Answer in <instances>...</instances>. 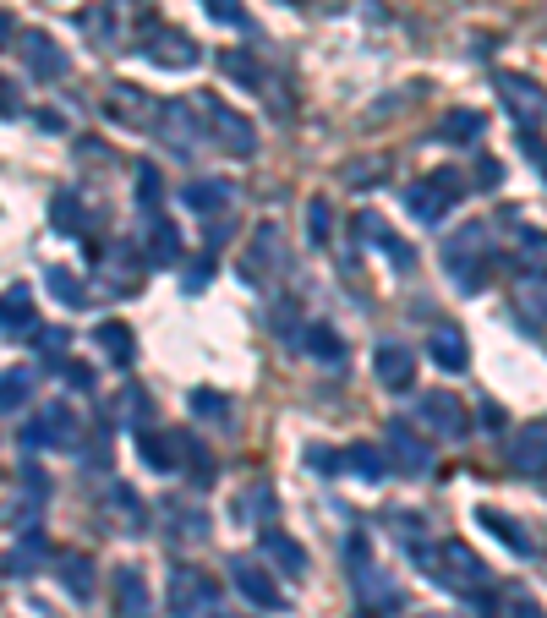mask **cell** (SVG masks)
Returning <instances> with one entry per match:
<instances>
[{
	"instance_id": "ba28073f",
	"label": "cell",
	"mask_w": 547,
	"mask_h": 618,
	"mask_svg": "<svg viewBox=\"0 0 547 618\" xmlns=\"http://www.w3.org/2000/svg\"><path fill=\"white\" fill-rule=\"evenodd\" d=\"M22 449L39 454V449H77V416L66 400H50L28 427H22Z\"/></svg>"
},
{
	"instance_id": "ac0fdd59",
	"label": "cell",
	"mask_w": 547,
	"mask_h": 618,
	"mask_svg": "<svg viewBox=\"0 0 547 618\" xmlns=\"http://www.w3.org/2000/svg\"><path fill=\"white\" fill-rule=\"evenodd\" d=\"M115 608H121V618H148L154 613V602H148V580L143 569H115Z\"/></svg>"
},
{
	"instance_id": "7402d4cb",
	"label": "cell",
	"mask_w": 547,
	"mask_h": 618,
	"mask_svg": "<svg viewBox=\"0 0 547 618\" xmlns=\"http://www.w3.org/2000/svg\"><path fill=\"white\" fill-rule=\"evenodd\" d=\"M148 263L154 268H176L181 263V230L170 219H148Z\"/></svg>"
},
{
	"instance_id": "4dcf8cb0",
	"label": "cell",
	"mask_w": 547,
	"mask_h": 618,
	"mask_svg": "<svg viewBox=\"0 0 547 618\" xmlns=\"http://www.w3.org/2000/svg\"><path fill=\"white\" fill-rule=\"evenodd\" d=\"M115 416H121V422H132V427H143V433H148V422H154V400H148V394L137 389V383H126V389L115 394Z\"/></svg>"
},
{
	"instance_id": "d6986e66",
	"label": "cell",
	"mask_w": 547,
	"mask_h": 618,
	"mask_svg": "<svg viewBox=\"0 0 547 618\" xmlns=\"http://www.w3.org/2000/svg\"><path fill=\"white\" fill-rule=\"evenodd\" d=\"M356 230H362L367 241H378V247H383V258H389L394 268H400V274H411V268H416L411 241H400L394 230H383V219H378V214H362V219H356Z\"/></svg>"
},
{
	"instance_id": "1f68e13d",
	"label": "cell",
	"mask_w": 547,
	"mask_h": 618,
	"mask_svg": "<svg viewBox=\"0 0 547 618\" xmlns=\"http://www.w3.org/2000/svg\"><path fill=\"white\" fill-rule=\"evenodd\" d=\"M33 400V372L28 367H6L0 372V411H22Z\"/></svg>"
},
{
	"instance_id": "c3c4849f",
	"label": "cell",
	"mask_w": 547,
	"mask_h": 618,
	"mask_svg": "<svg viewBox=\"0 0 547 618\" xmlns=\"http://www.w3.org/2000/svg\"><path fill=\"white\" fill-rule=\"evenodd\" d=\"M498 176H504V170H498V159H482V165H476V186H482V192H493Z\"/></svg>"
},
{
	"instance_id": "60d3db41",
	"label": "cell",
	"mask_w": 547,
	"mask_h": 618,
	"mask_svg": "<svg viewBox=\"0 0 547 618\" xmlns=\"http://www.w3.org/2000/svg\"><path fill=\"white\" fill-rule=\"evenodd\" d=\"M378 176H389V159H356V165H345V181L351 186H378Z\"/></svg>"
},
{
	"instance_id": "8992f818",
	"label": "cell",
	"mask_w": 547,
	"mask_h": 618,
	"mask_svg": "<svg viewBox=\"0 0 547 618\" xmlns=\"http://www.w3.org/2000/svg\"><path fill=\"white\" fill-rule=\"evenodd\" d=\"M197 115L208 121V132H214V143L225 148V154H236V159H252V154H258V132H252V121L230 110L219 93H203V99H197Z\"/></svg>"
},
{
	"instance_id": "484cf974",
	"label": "cell",
	"mask_w": 547,
	"mask_h": 618,
	"mask_svg": "<svg viewBox=\"0 0 547 618\" xmlns=\"http://www.w3.org/2000/svg\"><path fill=\"white\" fill-rule=\"evenodd\" d=\"M137 454L148 471H176L181 465V438H159V433H137Z\"/></svg>"
},
{
	"instance_id": "f546056e",
	"label": "cell",
	"mask_w": 547,
	"mask_h": 618,
	"mask_svg": "<svg viewBox=\"0 0 547 618\" xmlns=\"http://www.w3.org/2000/svg\"><path fill=\"white\" fill-rule=\"evenodd\" d=\"M55 575H61V586L72 591V597H88V591H93V564L83 553H61V558H55Z\"/></svg>"
},
{
	"instance_id": "e0dca14e",
	"label": "cell",
	"mask_w": 547,
	"mask_h": 618,
	"mask_svg": "<svg viewBox=\"0 0 547 618\" xmlns=\"http://www.w3.org/2000/svg\"><path fill=\"white\" fill-rule=\"evenodd\" d=\"M427 351H433V361L444 372H465V367H471V345H465V334L455 329V323H438V329L427 334Z\"/></svg>"
},
{
	"instance_id": "7a4b0ae2",
	"label": "cell",
	"mask_w": 547,
	"mask_h": 618,
	"mask_svg": "<svg viewBox=\"0 0 547 618\" xmlns=\"http://www.w3.org/2000/svg\"><path fill=\"white\" fill-rule=\"evenodd\" d=\"M427 569H433V580L444 591H460V597H482L487 580H493V569L482 564V553L465 542H438L433 553H427Z\"/></svg>"
},
{
	"instance_id": "603a6c76",
	"label": "cell",
	"mask_w": 547,
	"mask_h": 618,
	"mask_svg": "<svg viewBox=\"0 0 547 618\" xmlns=\"http://www.w3.org/2000/svg\"><path fill=\"white\" fill-rule=\"evenodd\" d=\"M93 340H99V351L115 361V367H132L137 361V340H132V329H126L121 318H104L99 329H93Z\"/></svg>"
},
{
	"instance_id": "f6af8a7d",
	"label": "cell",
	"mask_w": 547,
	"mask_h": 618,
	"mask_svg": "<svg viewBox=\"0 0 547 618\" xmlns=\"http://www.w3.org/2000/svg\"><path fill=\"white\" fill-rule=\"evenodd\" d=\"M83 33H93L99 44H110V11H104V6L83 11Z\"/></svg>"
},
{
	"instance_id": "9c48e42d",
	"label": "cell",
	"mask_w": 547,
	"mask_h": 618,
	"mask_svg": "<svg viewBox=\"0 0 547 618\" xmlns=\"http://www.w3.org/2000/svg\"><path fill=\"white\" fill-rule=\"evenodd\" d=\"M143 55L154 66H170V72H192V66L203 61V50H197L186 33H176V28H148L143 33Z\"/></svg>"
},
{
	"instance_id": "52a82bcc",
	"label": "cell",
	"mask_w": 547,
	"mask_h": 618,
	"mask_svg": "<svg viewBox=\"0 0 547 618\" xmlns=\"http://www.w3.org/2000/svg\"><path fill=\"white\" fill-rule=\"evenodd\" d=\"M230 580H236V591L252 602V608H263V613H285V608H290V597H285V586L274 580V569L258 564L252 553H236V558H230Z\"/></svg>"
},
{
	"instance_id": "b9f144b4",
	"label": "cell",
	"mask_w": 547,
	"mask_h": 618,
	"mask_svg": "<svg viewBox=\"0 0 547 618\" xmlns=\"http://www.w3.org/2000/svg\"><path fill=\"white\" fill-rule=\"evenodd\" d=\"M203 6H208V17H214V22H225V28H247V6H241V0H203Z\"/></svg>"
},
{
	"instance_id": "836d02e7",
	"label": "cell",
	"mask_w": 547,
	"mask_h": 618,
	"mask_svg": "<svg viewBox=\"0 0 547 618\" xmlns=\"http://www.w3.org/2000/svg\"><path fill=\"white\" fill-rule=\"evenodd\" d=\"M44 290H50V296L61 301V307H83V301H88V290L77 285L72 268H44Z\"/></svg>"
},
{
	"instance_id": "7dc6e473",
	"label": "cell",
	"mask_w": 547,
	"mask_h": 618,
	"mask_svg": "<svg viewBox=\"0 0 547 618\" xmlns=\"http://www.w3.org/2000/svg\"><path fill=\"white\" fill-rule=\"evenodd\" d=\"M520 154H526V159H531V165H537V170H542V176H547V148L537 143V132H520Z\"/></svg>"
},
{
	"instance_id": "816d5d0a",
	"label": "cell",
	"mask_w": 547,
	"mask_h": 618,
	"mask_svg": "<svg viewBox=\"0 0 547 618\" xmlns=\"http://www.w3.org/2000/svg\"><path fill=\"white\" fill-rule=\"evenodd\" d=\"M515 618H547V613L537 608V602H515Z\"/></svg>"
},
{
	"instance_id": "7c38bea8",
	"label": "cell",
	"mask_w": 547,
	"mask_h": 618,
	"mask_svg": "<svg viewBox=\"0 0 547 618\" xmlns=\"http://www.w3.org/2000/svg\"><path fill=\"white\" fill-rule=\"evenodd\" d=\"M416 416H422V427L438 438H465V427H471L455 394H427V400H416Z\"/></svg>"
},
{
	"instance_id": "4fadbf2b",
	"label": "cell",
	"mask_w": 547,
	"mask_h": 618,
	"mask_svg": "<svg viewBox=\"0 0 547 618\" xmlns=\"http://www.w3.org/2000/svg\"><path fill=\"white\" fill-rule=\"evenodd\" d=\"M383 443H389V460H394V471H405V476H422L427 465H433V449H427V443L416 438L405 422H389V433H383Z\"/></svg>"
},
{
	"instance_id": "ee69618b",
	"label": "cell",
	"mask_w": 547,
	"mask_h": 618,
	"mask_svg": "<svg viewBox=\"0 0 547 618\" xmlns=\"http://www.w3.org/2000/svg\"><path fill=\"white\" fill-rule=\"evenodd\" d=\"M115 509H121L126 520H132V531H143V504H137V493H126V487H115Z\"/></svg>"
},
{
	"instance_id": "f5cc1de1",
	"label": "cell",
	"mask_w": 547,
	"mask_h": 618,
	"mask_svg": "<svg viewBox=\"0 0 547 618\" xmlns=\"http://www.w3.org/2000/svg\"><path fill=\"white\" fill-rule=\"evenodd\" d=\"M6 39H17V22H11L6 11H0V44H6Z\"/></svg>"
},
{
	"instance_id": "4316f807",
	"label": "cell",
	"mask_w": 547,
	"mask_h": 618,
	"mask_svg": "<svg viewBox=\"0 0 547 618\" xmlns=\"http://www.w3.org/2000/svg\"><path fill=\"white\" fill-rule=\"evenodd\" d=\"M482 132H487L482 110H449L444 121H438V137H444V143H476Z\"/></svg>"
},
{
	"instance_id": "5b68a950",
	"label": "cell",
	"mask_w": 547,
	"mask_h": 618,
	"mask_svg": "<svg viewBox=\"0 0 547 618\" xmlns=\"http://www.w3.org/2000/svg\"><path fill=\"white\" fill-rule=\"evenodd\" d=\"M345 569H351V580H356V597H362V608H394V580L383 575L378 564H372V542H367V531H351V542H345Z\"/></svg>"
},
{
	"instance_id": "d590c367",
	"label": "cell",
	"mask_w": 547,
	"mask_h": 618,
	"mask_svg": "<svg viewBox=\"0 0 547 618\" xmlns=\"http://www.w3.org/2000/svg\"><path fill=\"white\" fill-rule=\"evenodd\" d=\"M307 236L318 241V247H329V236H334V203L323 192L307 203Z\"/></svg>"
},
{
	"instance_id": "e575fe53",
	"label": "cell",
	"mask_w": 547,
	"mask_h": 618,
	"mask_svg": "<svg viewBox=\"0 0 547 618\" xmlns=\"http://www.w3.org/2000/svg\"><path fill=\"white\" fill-rule=\"evenodd\" d=\"M520 274L547 279V236L542 230H520Z\"/></svg>"
},
{
	"instance_id": "74e56055",
	"label": "cell",
	"mask_w": 547,
	"mask_h": 618,
	"mask_svg": "<svg viewBox=\"0 0 547 618\" xmlns=\"http://www.w3.org/2000/svg\"><path fill=\"white\" fill-rule=\"evenodd\" d=\"M192 416H203V422H230V400L219 389H192Z\"/></svg>"
},
{
	"instance_id": "7bdbcfd3",
	"label": "cell",
	"mask_w": 547,
	"mask_h": 618,
	"mask_svg": "<svg viewBox=\"0 0 547 618\" xmlns=\"http://www.w3.org/2000/svg\"><path fill=\"white\" fill-rule=\"evenodd\" d=\"M77 219H83L77 197L72 192H55V230H61V236H77Z\"/></svg>"
},
{
	"instance_id": "5bb4252c",
	"label": "cell",
	"mask_w": 547,
	"mask_h": 618,
	"mask_svg": "<svg viewBox=\"0 0 547 618\" xmlns=\"http://www.w3.org/2000/svg\"><path fill=\"white\" fill-rule=\"evenodd\" d=\"M476 526H482V531H493V536H498V542H504L515 558H531V553H537V536H531L526 526H520L515 515H504V509H493V504H482V509H476Z\"/></svg>"
},
{
	"instance_id": "681fc988",
	"label": "cell",
	"mask_w": 547,
	"mask_h": 618,
	"mask_svg": "<svg viewBox=\"0 0 547 618\" xmlns=\"http://www.w3.org/2000/svg\"><path fill=\"white\" fill-rule=\"evenodd\" d=\"M307 465H312V471H340V454H329V449H307Z\"/></svg>"
},
{
	"instance_id": "11a10c76",
	"label": "cell",
	"mask_w": 547,
	"mask_h": 618,
	"mask_svg": "<svg viewBox=\"0 0 547 618\" xmlns=\"http://www.w3.org/2000/svg\"><path fill=\"white\" fill-rule=\"evenodd\" d=\"M296 6H307V0H296Z\"/></svg>"
},
{
	"instance_id": "bcb514c9",
	"label": "cell",
	"mask_w": 547,
	"mask_h": 618,
	"mask_svg": "<svg viewBox=\"0 0 547 618\" xmlns=\"http://www.w3.org/2000/svg\"><path fill=\"white\" fill-rule=\"evenodd\" d=\"M22 493L28 498H50V476H39V465H22Z\"/></svg>"
},
{
	"instance_id": "f35d334b",
	"label": "cell",
	"mask_w": 547,
	"mask_h": 618,
	"mask_svg": "<svg viewBox=\"0 0 547 618\" xmlns=\"http://www.w3.org/2000/svg\"><path fill=\"white\" fill-rule=\"evenodd\" d=\"M159 197H165V186H159V170H154V165H137V203H143L148 214H154Z\"/></svg>"
},
{
	"instance_id": "8d00e7d4",
	"label": "cell",
	"mask_w": 547,
	"mask_h": 618,
	"mask_svg": "<svg viewBox=\"0 0 547 618\" xmlns=\"http://www.w3.org/2000/svg\"><path fill=\"white\" fill-rule=\"evenodd\" d=\"M39 558H44V536H39V531H22V547L6 558V575H28Z\"/></svg>"
},
{
	"instance_id": "d4e9b609",
	"label": "cell",
	"mask_w": 547,
	"mask_h": 618,
	"mask_svg": "<svg viewBox=\"0 0 547 618\" xmlns=\"http://www.w3.org/2000/svg\"><path fill=\"white\" fill-rule=\"evenodd\" d=\"M301 351L312 361H323V367H334V361L345 356V340L329 329V323H307V329H301Z\"/></svg>"
},
{
	"instance_id": "f1b7e54d",
	"label": "cell",
	"mask_w": 547,
	"mask_h": 618,
	"mask_svg": "<svg viewBox=\"0 0 547 618\" xmlns=\"http://www.w3.org/2000/svg\"><path fill=\"white\" fill-rule=\"evenodd\" d=\"M340 465H345V471H356L362 482H383V471H389V460H383L372 443H351V449L340 454Z\"/></svg>"
},
{
	"instance_id": "9a60e30c",
	"label": "cell",
	"mask_w": 547,
	"mask_h": 618,
	"mask_svg": "<svg viewBox=\"0 0 547 618\" xmlns=\"http://www.w3.org/2000/svg\"><path fill=\"white\" fill-rule=\"evenodd\" d=\"M372 372H378V383H383V389H394V394H400V389H411V383H416V356L405 351V345L383 340L378 351H372Z\"/></svg>"
},
{
	"instance_id": "8fae6325",
	"label": "cell",
	"mask_w": 547,
	"mask_h": 618,
	"mask_svg": "<svg viewBox=\"0 0 547 618\" xmlns=\"http://www.w3.org/2000/svg\"><path fill=\"white\" fill-rule=\"evenodd\" d=\"M498 93H504V104H509V115L520 121V132H531V126L547 115V99H542V88L531 83V77H520V72H498Z\"/></svg>"
},
{
	"instance_id": "44dd1931",
	"label": "cell",
	"mask_w": 547,
	"mask_h": 618,
	"mask_svg": "<svg viewBox=\"0 0 547 618\" xmlns=\"http://www.w3.org/2000/svg\"><path fill=\"white\" fill-rule=\"evenodd\" d=\"M154 121H159V132H165V143H170V148H181V154L197 143L192 104H176V99H165V104H159V110H154Z\"/></svg>"
},
{
	"instance_id": "ffe728a7",
	"label": "cell",
	"mask_w": 547,
	"mask_h": 618,
	"mask_svg": "<svg viewBox=\"0 0 547 618\" xmlns=\"http://www.w3.org/2000/svg\"><path fill=\"white\" fill-rule=\"evenodd\" d=\"M258 536H263V558H274L279 575H307V547H301L296 536H285L274 526H263Z\"/></svg>"
},
{
	"instance_id": "3957f363",
	"label": "cell",
	"mask_w": 547,
	"mask_h": 618,
	"mask_svg": "<svg viewBox=\"0 0 547 618\" xmlns=\"http://www.w3.org/2000/svg\"><path fill=\"white\" fill-rule=\"evenodd\" d=\"M170 618H225V597L208 569L176 564L170 569Z\"/></svg>"
},
{
	"instance_id": "f907efd6",
	"label": "cell",
	"mask_w": 547,
	"mask_h": 618,
	"mask_svg": "<svg viewBox=\"0 0 547 618\" xmlns=\"http://www.w3.org/2000/svg\"><path fill=\"white\" fill-rule=\"evenodd\" d=\"M66 378H72L77 389H93V372H88V367H66Z\"/></svg>"
},
{
	"instance_id": "d6a6232c",
	"label": "cell",
	"mask_w": 547,
	"mask_h": 618,
	"mask_svg": "<svg viewBox=\"0 0 547 618\" xmlns=\"http://www.w3.org/2000/svg\"><path fill=\"white\" fill-rule=\"evenodd\" d=\"M219 72H225V77H236L241 88H258V93H263V66L252 61L247 50H219Z\"/></svg>"
},
{
	"instance_id": "6da1fadb",
	"label": "cell",
	"mask_w": 547,
	"mask_h": 618,
	"mask_svg": "<svg viewBox=\"0 0 547 618\" xmlns=\"http://www.w3.org/2000/svg\"><path fill=\"white\" fill-rule=\"evenodd\" d=\"M487 241H493V230H487L482 219H476V225H460L455 236H444V268H449L460 296H476V290H487V279H493Z\"/></svg>"
},
{
	"instance_id": "cb8c5ba5",
	"label": "cell",
	"mask_w": 547,
	"mask_h": 618,
	"mask_svg": "<svg viewBox=\"0 0 547 618\" xmlns=\"http://www.w3.org/2000/svg\"><path fill=\"white\" fill-rule=\"evenodd\" d=\"M22 329H33V290L11 285L0 296V334H22Z\"/></svg>"
},
{
	"instance_id": "ab89813d",
	"label": "cell",
	"mask_w": 547,
	"mask_h": 618,
	"mask_svg": "<svg viewBox=\"0 0 547 618\" xmlns=\"http://www.w3.org/2000/svg\"><path fill=\"white\" fill-rule=\"evenodd\" d=\"M181 460L192 465V476H197V482H208V476H214V460H208V443L181 438Z\"/></svg>"
},
{
	"instance_id": "2e32d148",
	"label": "cell",
	"mask_w": 547,
	"mask_h": 618,
	"mask_svg": "<svg viewBox=\"0 0 547 618\" xmlns=\"http://www.w3.org/2000/svg\"><path fill=\"white\" fill-rule=\"evenodd\" d=\"M509 465L526 476H547V422H531L526 433L509 443Z\"/></svg>"
},
{
	"instance_id": "db71d44e",
	"label": "cell",
	"mask_w": 547,
	"mask_h": 618,
	"mask_svg": "<svg viewBox=\"0 0 547 618\" xmlns=\"http://www.w3.org/2000/svg\"><path fill=\"white\" fill-rule=\"evenodd\" d=\"M11 110H17V99H11V88L0 83V115H11Z\"/></svg>"
},
{
	"instance_id": "83f0119b",
	"label": "cell",
	"mask_w": 547,
	"mask_h": 618,
	"mask_svg": "<svg viewBox=\"0 0 547 618\" xmlns=\"http://www.w3.org/2000/svg\"><path fill=\"white\" fill-rule=\"evenodd\" d=\"M181 203L197 208V214H219V208L230 203V186L225 181H186L181 186Z\"/></svg>"
},
{
	"instance_id": "277c9868",
	"label": "cell",
	"mask_w": 547,
	"mask_h": 618,
	"mask_svg": "<svg viewBox=\"0 0 547 618\" xmlns=\"http://www.w3.org/2000/svg\"><path fill=\"white\" fill-rule=\"evenodd\" d=\"M465 197V176L460 170H433L427 181H416V186H405V208H411V219L416 225H444L449 219V208H455Z\"/></svg>"
},
{
	"instance_id": "30bf717a",
	"label": "cell",
	"mask_w": 547,
	"mask_h": 618,
	"mask_svg": "<svg viewBox=\"0 0 547 618\" xmlns=\"http://www.w3.org/2000/svg\"><path fill=\"white\" fill-rule=\"evenodd\" d=\"M22 39V61H28V72L39 77V83H61L66 72H72V61H66V50L50 39L44 28H28V33H17Z\"/></svg>"
}]
</instances>
